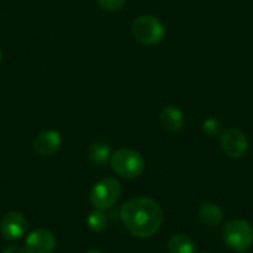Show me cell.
<instances>
[{"mask_svg":"<svg viewBox=\"0 0 253 253\" xmlns=\"http://www.w3.org/2000/svg\"><path fill=\"white\" fill-rule=\"evenodd\" d=\"M121 218L130 235L138 238H149L162 227L164 212L157 201L142 196L126 201L122 206Z\"/></svg>","mask_w":253,"mask_h":253,"instance_id":"cell-1","label":"cell"},{"mask_svg":"<svg viewBox=\"0 0 253 253\" xmlns=\"http://www.w3.org/2000/svg\"><path fill=\"white\" fill-rule=\"evenodd\" d=\"M112 170L123 179H137L144 172V158L137 150L130 148H121L111 157Z\"/></svg>","mask_w":253,"mask_h":253,"instance_id":"cell-2","label":"cell"},{"mask_svg":"<svg viewBox=\"0 0 253 253\" xmlns=\"http://www.w3.org/2000/svg\"><path fill=\"white\" fill-rule=\"evenodd\" d=\"M226 245L236 252H246L253 246V227L245 220L228 221L222 228Z\"/></svg>","mask_w":253,"mask_h":253,"instance_id":"cell-3","label":"cell"},{"mask_svg":"<svg viewBox=\"0 0 253 253\" xmlns=\"http://www.w3.org/2000/svg\"><path fill=\"white\" fill-rule=\"evenodd\" d=\"M121 194V182L114 177H104L92 187L89 200L96 210L106 211L118 201Z\"/></svg>","mask_w":253,"mask_h":253,"instance_id":"cell-4","label":"cell"},{"mask_svg":"<svg viewBox=\"0 0 253 253\" xmlns=\"http://www.w3.org/2000/svg\"><path fill=\"white\" fill-rule=\"evenodd\" d=\"M133 38L143 45L159 43L165 36V28L162 21L152 15H142L133 21Z\"/></svg>","mask_w":253,"mask_h":253,"instance_id":"cell-5","label":"cell"},{"mask_svg":"<svg viewBox=\"0 0 253 253\" xmlns=\"http://www.w3.org/2000/svg\"><path fill=\"white\" fill-rule=\"evenodd\" d=\"M221 147L226 155L233 159H240L248 152V139L242 130L231 126L223 130L221 135Z\"/></svg>","mask_w":253,"mask_h":253,"instance_id":"cell-6","label":"cell"},{"mask_svg":"<svg viewBox=\"0 0 253 253\" xmlns=\"http://www.w3.org/2000/svg\"><path fill=\"white\" fill-rule=\"evenodd\" d=\"M56 245L55 235L46 228L31 231L25 240V248L29 253H52Z\"/></svg>","mask_w":253,"mask_h":253,"instance_id":"cell-7","label":"cell"},{"mask_svg":"<svg viewBox=\"0 0 253 253\" xmlns=\"http://www.w3.org/2000/svg\"><path fill=\"white\" fill-rule=\"evenodd\" d=\"M28 228V222L24 215L18 211L8 212L0 222V233L5 240L16 241L24 236Z\"/></svg>","mask_w":253,"mask_h":253,"instance_id":"cell-8","label":"cell"},{"mask_svg":"<svg viewBox=\"0 0 253 253\" xmlns=\"http://www.w3.org/2000/svg\"><path fill=\"white\" fill-rule=\"evenodd\" d=\"M62 138L55 129H45L34 139V150L41 157H52L61 149Z\"/></svg>","mask_w":253,"mask_h":253,"instance_id":"cell-9","label":"cell"},{"mask_svg":"<svg viewBox=\"0 0 253 253\" xmlns=\"http://www.w3.org/2000/svg\"><path fill=\"white\" fill-rule=\"evenodd\" d=\"M159 123L167 132L176 133L182 129L185 123L184 113L174 106L165 107L159 116Z\"/></svg>","mask_w":253,"mask_h":253,"instance_id":"cell-10","label":"cell"},{"mask_svg":"<svg viewBox=\"0 0 253 253\" xmlns=\"http://www.w3.org/2000/svg\"><path fill=\"white\" fill-rule=\"evenodd\" d=\"M199 218L209 227H217L222 222L223 212L216 204L208 201L199 208Z\"/></svg>","mask_w":253,"mask_h":253,"instance_id":"cell-11","label":"cell"},{"mask_svg":"<svg viewBox=\"0 0 253 253\" xmlns=\"http://www.w3.org/2000/svg\"><path fill=\"white\" fill-rule=\"evenodd\" d=\"M87 154H88V159L91 160L92 164L97 165V167H104L111 162V157L113 153L108 144L103 142H96L88 148Z\"/></svg>","mask_w":253,"mask_h":253,"instance_id":"cell-12","label":"cell"},{"mask_svg":"<svg viewBox=\"0 0 253 253\" xmlns=\"http://www.w3.org/2000/svg\"><path fill=\"white\" fill-rule=\"evenodd\" d=\"M167 247L169 253H195V243L184 233L171 236Z\"/></svg>","mask_w":253,"mask_h":253,"instance_id":"cell-13","label":"cell"},{"mask_svg":"<svg viewBox=\"0 0 253 253\" xmlns=\"http://www.w3.org/2000/svg\"><path fill=\"white\" fill-rule=\"evenodd\" d=\"M87 226L93 232H102L107 227V216L103 211L93 210L87 216Z\"/></svg>","mask_w":253,"mask_h":253,"instance_id":"cell-14","label":"cell"},{"mask_svg":"<svg viewBox=\"0 0 253 253\" xmlns=\"http://www.w3.org/2000/svg\"><path fill=\"white\" fill-rule=\"evenodd\" d=\"M99 8L108 13H117L121 11L126 5V0H97Z\"/></svg>","mask_w":253,"mask_h":253,"instance_id":"cell-15","label":"cell"},{"mask_svg":"<svg viewBox=\"0 0 253 253\" xmlns=\"http://www.w3.org/2000/svg\"><path fill=\"white\" fill-rule=\"evenodd\" d=\"M221 123L216 118H209L203 123V132L209 137H215L220 133Z\"/></svg>","mask_w":253,"mask_h":253,"instance_id":"cell-16","label":"cell"},{"mask_svg":"<svg viewBox=\"0 0 253 253\" xmlns=\"http://www.w3.org/2000/svg\"><path fill=\"white\" fill-rule=\"evenodd\" d=\"M1 253H29L26 251L25 247H20V246H16V245H11V246H6Z\"/></svg>","mask_w":253,"mask_h":253,"instance_id":"cell-17","label":"cell"},{"mask_svg":"<svg viewBox=\"0 0 253 253\" xmlns=\"http://www.w3.org/2000/svg\"><path fill=\"white\" fill-rule=\"evenodd\" d=\"M86 253H103V252H102V251H99L98 248H91V250L87 251Z\"/></svg>","mask_w":253,"mask_h":253,"instance_id":"cell-18","label":"cell"},{"mask_svg":"<svg viewBox=\"0 0 253 253\" xmlns=\"http://www.w3.org/2000/svg\"><path fill=\"white\" fill-rule=\"evenodd\" d=\"M1 58H3V52H1V50H0V61H1Z\"/></svg>","mask_w":253,"mask_h":253,"instance_id":"cell-19","label":"cell"},{"mask_svg":"<svg viewBox=\"0 0 253 253\" xmlns=\"http://www.w3.org/2000/svg\"><path fill=\"white\" fill-rule=\"evenodd\" d=\"M200 253H211V252H208V251H203V252H200Z\"/></svg>","mask_w":253,"mask_h":253,"instance_id":"cell-20","label":"cell"}]
</instances>
